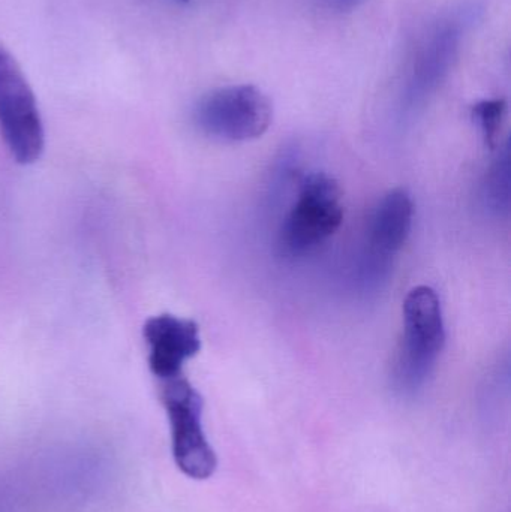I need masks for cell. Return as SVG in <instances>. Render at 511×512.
<instances>
[{"mask_svg": "<svg viewBox=\"0 0 511 512\" xmlns=\"http://www.w3.org/2000/svg\"><path fill=\"white\" fill-rule=\"evenodd\" d=\"M0 134L15 161L30 165L41 158L45 146L44 125L17 60L0 42Z\"/></svg>", "mask_w": 511, "mask_h": 512, "instance_id": "8992f818", "label": "cell"}, {"mask_svg": "<svg viewBox=\"0 0 511 512\" xmlns=\"http://www.w3.org/2000/svg\"><path fill=\"white\" fill-rule=\"evenodd\" d=\"M180 2H189V0H180Z\"/></svg>", "mask_w": 511, "mask_h": 512, "instance_id": "8fae6325", "label": "cell"}, {"mask_svg": "<svg viewBox=\"0 0 511 512\" xmlns=\"http://www.w3.org/2000/svg\"><path fill=\"white\" fill-rule=\"evenodd\" d=\"M344 221L342 191L326 173L303 177L296 200L282 221L278 249L291 261L308 258L323 248Z\"/></svg>", "mask_w": 511, "mask_h": 512, "instance_id": "7a4b0ae2", "label": "cell"}, {"mask_svg": "<svg viewBox=\"0 0 511 512\" xmlns=\"http://www.w3.org/2000/svg\"><path fill=\"white\" fill-rule=\"evenodd\" d=\"M480 201L483 209L497 218L510 212V149L504 144L483 177L480 186Z\"/></svg>", "mask_w": 511, "mask_h": 512, "instance_id": "ba28073f", "label": "cell"}, {"mask_svg": "<svg viewBox=\"0 0 511 512\" xmlns=\"http://www.w3.org/2000/svg\"><path fill=\"white\" fill-rule=\"evenodd\" d=\"M161 400L171 426L176 465L194 480L215 474L218 459L203 429V399L183 376L162 381Z\"/></svg>", "mask_w": 511, "mask_h": 512, "instance_id": "5b68a950", "label": "cell"}, {"mask_svg": "<svg viewBox=\"0 0 511 512\" xmlns=\"http://www.w3.org/2000/svg\"><path fill=\"white\" fill-rule=\"evenodd\" d=\"M143 336L149 346L150 372L161 381L182 376L186 361L201 349L197 322L170 313L147 319Z\"/></svg>", "mask_w": 511, "mask_h": 512, "instance_id": "52a82bcc", "label": "cell"}, {"mask_svg": "<svg viewBox=\"0 0 511 512\" xmlns=\"http://www.w3.org/2000/svg\"><path fill=\"white\" fill-rule=\"evenodd\" d=\"M332 5L338 6V8H347V6H353L354 3L359 2V0H329Z\"/></svg>", "mask_w": 511, "mask_h": 512, "instance_id": "30bf717a", "label": "cell"}, {"mask_svg": "<svg viewBox=\"0 0 511 512\" xmlns=\"http://www.w3.org/2000/svg\"><path fill=\"white\" fill-rule=\"evenodd\" d=\"M506 99H485L473 107V119L482 132L489 149H495L500 141L501 129L507 117Z\"/></svg>", "mask_w": 511, "mask_h": 512, "instance_id": "9c48e42d", "label": "cell"}, {"mask_svg": "<svg viewBox=\"0 0 511 512\" xmlns=\"http://www.w3.org/2000/svg\"><path fill=\"white\" fill-rule=\"evenodd\" d=\"M414 224L410 192L398 188L375 204L366 225L365 240L356 259L354 279L363 294H377L389 282L396 256L404 248Z\"/></svg>", "mask_w": 511, "mask_h": 512, "instance_id": "3957f363", "label": "cell"}, {"mask_svg": "<svg viewBox=\"0 0 511 512\" xmlns=\"http://www.w3.org/2000/svg\"><path fill=\"white\" fill-rule=\"evenodd\" d=\"M404 333L392 367V387L399 396L413 397L425 388L446 346V324L440 297L420 285L404 301Z\"/></svg>", "mask_w": 511, "mask_h": 512, "instance_id": "6da1fadb", "label": "cell"}, {"mask_svg": "<svg viewBox=\"0 0 511 512\" xmlns=\"http://www.w3.org/2000/svg\"><path fill=\"white\" fill-rule=\"evenodd\" d=\"M269 96L252 86L221 87L200 99L194 110L197 128L213 140L245 143L266 134L272 123Z\"/></svg>", "mask_w": 511, "mask_h": 512, "instance_id": "277c9868", "label": "cell"}]
</instances>
